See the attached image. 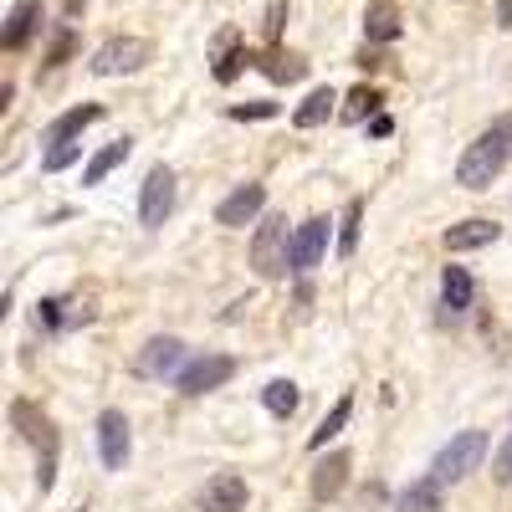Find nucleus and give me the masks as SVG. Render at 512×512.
Here are the masks:
<instances>
[{
    "instance_id": "17",
    "label": "nucleus",
    "mask_w": 512,
    "mask_h": 512,
    "mask_svg": "<svg viewBox=\"0 0 512 512\" xmlns=\"http://www.w3.org/2000/svg\"><path fill=\"white\" fill-rule=\"evenodd\" d=\"M472 272H466V267H446L441 272V303L451 308V313H466V308H472Z\"/></svg>"
},
{
    "instance_id": "30",
    "label": "nucleus",
    "mask_w": 512,
    "mask_h": 512,
    "mask_svg": "<svg viewBox=\"0 0 512 512\" xmlns=\"http://www.w3.org/2000/svg\"><path fill=\"white\" fill-rule=\"evenodd\" d=\"M277 113V103H241V108H231V118H272Z\"/></svg>"
},
{
    "instance_id": "32",
    "label": "nucleus",
    "mask_w": 512,
    "mask_h": 512,
    "mask_svg": "<svg viewBox=\"0 0 512 512\" xmlns=\"http://www.w3.org/2000/svg\"><path fill=\"white\" fill-rule=\"evenodd\" d=\"M67 52H72V36H57V47H52V67H57Z\"/></svg>"
},
{
    "instance_id": "26",
    "label": "nucleus",
    "mask_w": 512,
    "mask_h": 512,
    "mask_svg": "<svg viewBox=\"0 0 512 512\" xmlns=\"http://www.w3.org/2000/svg\"><path fill=\"white\" fill-rule=\"evenodd\" d=\"M374 108H379V93H374V88H354V93L344 98V118H349V123H364Z\"/></svg>"
},
{
    "instance_id": "12",
    "label": "nucleus",
    "mask_w": 512,
    "mask_h": 512,
    "mask_svg": "<svg viewBox=\"0 0 512 512\" xmlns=\"http://www.w3.org/2000/svg\"><path fill=\"white\" fill-rule=\"evenodd\" d=\"M200 507L205 512H246V482L221 472V477H210L205 492H200Z\"/></svg>"
},
{
    "instance_id": "21",
    "label": "nucleus",
    "mask_w": 512,
    "mask_h": 512,
    "mask_svg": "<svg viewBox=\"0 0 512 512\" xmlns=\"http://www.w3.org/2000/svg\"><path fill=\"white\" fill-rule=\"evenodd\" d=\"M349 415H354V400L344 395V400H338V405H333V410L323 415V425H318V431L308 436V446H313V451H323V446H328V441H333V436H338V431H344V425H349Z\"/></svg>"
},
{
    "instance_id": "9",
    "label": "nucleus",
    "mask_w": 512,
    "mask_h": 512,
    "mask_svg": "<svg viewBox=\"0 0 512 512\" xmlns=\"http://www.w3.org/2000/svg\"><path fill=\"white\" fill-rule=\"evenodd\" d=\"M185 369V344L180 338H149L144 354H139V374L149 379H180Z\"/></svg>"
},
{
    "instance_id": "34",
    "label": "nucleus",
    "mask_w": 512,
    "mask_h": 512,
    "mask_svg": "<svg viewBox=\"0 0 512 512\" xmlns=\"http://www.w3.org/2000/svg\"><path fill=\"white\" fill-rule=\"evenodd\" d=\"M492 128H497V134H502V144H507V149H512V118H497V123H492Z\"/></svg>"
},
{
    "instance_id": "31",
    "label": "nucleus",
    "mask_w": 512,
    "mask_h": 512,
    "mask_svg": "<svg viewBox=\"0 0 512 512\" xmlns=\"http://www.w3.org/2000/svg\"><path fill=\"white\" fill-rule=\"evenodd\" d=\"M497 26L512 31V0H497Z\"/></svg>"
},
{
    "instance_id": "16",
    "label": "nucleus",
    "mask_w": 512,
    "mask_h": 512,
    "mask_svg": "<svg viewBox=\"0 0 512 512\" xmlns=\"http://www.w3.org/2000/svg\"><path fill=\"white\" fill-rule=\"evenodd\" d=\"M364 36H369V41H395V36H400V6H395V0H369Z\"/></svg>"
},
{
    "instance_id": "3",
    "label": "nucleus",
    "mask_w": 512,
    "mask_h": 512,
    "mask_svg": "<svg viewBox=\"0 0 512 512\" xmlns=\"http://www.w3.org/2000/svg\"><path fill=\"white\" fill-rule=\"evenodd\" d=\"M11 420L21 425V436L41 451V472H36V482H41V492H47V487L57 482V425H52L47 415H36L26 400L11 405Z\"/></svg>"
},
{
    "instance_id": "25",
    "label": "nucleus",
    "mask_w": 512,
    "mask_h": 512,
    "mask_svg": "<svg viewBox=\"0 0 512 512\" xmlns=\"http://www.w3.org/2000/svg\"><path fill=\"white\" fill-rule=\"evenodd\" d=\"M241 62H246V52L236 47V36L226 31V36H221V62H216V82H236Z\"/></svg>"
},
{
    "instance_id": "6",
    "label": "nucleus",
    "mask_w": 512,
    "mask_h": 512,
    "mask_svg": "<svg viewBox=\"0 0 512 512\" xmlns=\"http://www.w3.org/2000/svg\"><path fill=\"white\" fill-rule=\"evenodd\" d=\"M236 374V359L231 354H200L180 369V395H205V390H221V384Z\"/></svg>"
},
{
    "instance_id": "28",
    "label": "nucleus",
    "mask_w": 512,
    "mask_h": 512,
    "mask_svg": "<svg viewBox=\"0 0 512 512\" xmlns=\"http://www.w3.org/2000/svg\"><path fill=\"white\" fill-rule=\"evenodd\" d=\"M77 154H82V144H77V139H57V144L47 149V159H41V164H47L52 175H57V169H67V164H72Z\"/></svg>"
},
{
    "instance_id": "14",
    "label": "nucleus",
    "mask_w": 512,
    "mask_h": 512,
    "mask_svg": "<svg viewBox=\"0 0 512 512\" xmlns=\"http://www.w3.org/2000/svg\"><path fill=\"white\" fill-rule=\"evenodd\" d=\"M344 482H349V456H344V451H333V456H323V461L313 466V497H318V502L338 497V492H344Z\"/></svg>"
},
{
    "instance_id": "27",
    "label": "nucleus",
    "mask_w": 512,
    "mask_h": 512,
    "mask_svg": "<svg viewBox=\"0 0 512 512\" xmlns=\"http://www.w3.org/2000/svg\"><path fill=\"white\" fill-rule=\"evenodd\" d=\"M359 221H364V205L349 200V210H344V231H338V251H344V256H354V246H359Z\"/></svg>"
},
{
    "instance_id": "1",
    "label": "nucleus",
    "mask_w": 512,
    "mask_h": 512,
    "mask_svg": "<svg viewBox=\"0 0 512 512\" xmlns=\"http://www.w3.org/2000/svg\"><path fill=\"white\" fill-rule=\"evenodd\" d=\"M507 159H512V149L502 144L497 128H487L477 144H466V154H461V164H456V180H461L466 190H487V185L502 175Z\"/></svg>"
},
{
    "instance_id": "19",
    "label": "nucleus",
    "mask_w": 512,
    "mask_h": 512,
    "mask_svg": "<svg viewBox=\"0 0 512 512\" xmlns=\"http://www.w3.org/2000/svg\"><path fill=\"white\" fill-rule=\"evenodd\" d=\"M123 159H128V139H113L108 149H98V154L88 159V169H82V185H103Z\"/></svg>"
},
{
    "instance_id": "10",
    "label": "nucleus",
    "mask_w": 512,
    "mask_h": 512,
    "mask_svg": "<svg viewBox=\"0 0 512 512\" xmlns=\"http://www.w3.org/2000/svg\"><path fill=\"white\" fill-rule=\"evenodd\" d=\"M328 226H333V221H323V216H313V221L297 226V236H292V272H313V267L323 262Z\"/></svg>"
},
{
    "instance_id": "8",
    "label": "nucleus",
    "mask_w": 512,
    "mask_h": 512,
    "mask_svg": "<svg viewBox=\"0 0 512 512\" xmlns=\"http://www.w3.org/2000/svg\"><path fill=\"white\" fill-rule=\"evenodd\" d=\"M98 451H103V466H108V472H123L128 451H134L123 410H103V415H98Z\"/></svg>"
},
{
    "instance_id": "18",
    "label": "nucleus",
    "mask_w": 512,
    "mask_h": 512,
    "mask_svg": "<svg viewBox=\"0 0 512 512\" xmlns=\"http://www.w3.org/2000/svg\"><path fill=\"white\" fill-rule=\"evenodd\" d=\"M98 118H103V108H98V103H82V108H67V113H62V118H57V123L47 128V144H57V139H77L82 128H93Z\"/></svg>"
},
{
    "instance_id": "23",
    "label": "nucleus",
    "mask_w": 512,
    "mask_h": 512,
    "mask_svg": "<svg viewBox=\"0 0 512 512\" xmlns=\"http://www.w3.org/2000/svg\"><path fill=\"white\" fill-rule=\"evenodd\" d=\"M262 405H267L272 415H282V420H287V415L297 410V384H292V379H272L267 390H262Z\"/></svg>"
},
{
    "instance_id": "2",
    "label": "nucleus",
    "mask_w": 512,
    "mask_h": 512,
    "mask_svg": "<svg viewBox=\"0 0 512 512\" xmlns=\"http://www.w3.org/2000/svg\"><path fill=\"white\" fill-rule=\"evenodd\" d=\"M251 267L262 272L267 282L292 272V231H287V216H262L256 241H251Z\"/></svg>"
},
{
    "instance_id": "13",
    "label": "nucleus",
    "mask_w": 512,
    "mask_h": 512,
    "mask_svg": "<svg viewBox=\"0 0 512 512\" xmlns=\"http://www.w3.org/2000/svg\"><path fill=\"white\" fill-rule=\"evenodd\" d=\"M41 26V0H16L11 16H6V31H0V41H6V52H21L31 31Z\"/></svg>"
},
{
    "instance_id": "33",
    "label": "nucleus",
    "mask_w": 512,
    "mask_h": 512,
    "mask_svg": "<svg viewBox=\"0 0 512 512\" xmlns=\"http://www.w3.org/2000/svg\"><path fill=\"white\" fill-rule=\"evenodd\" d=\"M282 16H287V6H272V21H267V36H277V31H282Z\"/></svg>"
},
{
    "instance_id": "20",
    "label": "nucleus",
    "mask_w": 512,
    "mask_h": 512,
    "mask_svg": "<svg viewBox=\"0 0 512 512\" xmlns=\"http://www.w3.org/2000/svg\"><path fill=\"white\" fill-rule=\"evenodd\" d=\"M395 512H441V482H436V477L415 482V487L395 502Z\"/></svg>"
},
{
    "instance_id": "29",
    "label": "nucleus",
    "mask_w": 512,
    "mask_h": 512,
    "mask_svg": "<svg viewBox=\"0 0 512 512\" xmlns=\"http://www.w3.org/2000/svg\"><path fill=\"white\" fill-rule=\"evenodd\" d=\"M492 477H497L502 487L512 482V436H507V441L497 446V456H492Z\"/></svg>"
},
{
    "instance_id": "24",
    "label": "nucleus",
    "mask_w": 512,
    "mask_h": 512,
    "mask_svg": "<svg viewBox=\"0 0 512 512\" xmlns=\"http://www.w3.org/2000/svg\"><path fill=\"white\" fill-rule=\"evenodd\" d=\"M262 72H267V77H277V82H297V77L308 72V62H303V57H292V52H287V57H282V52H272V57L262 62Z\"/></svg>"
},
{
    "instance_id": "15",
    "label": "nucleus",
    "mask_w": 512,
    "mask_h": 512,
    "mask_svg": "<svg viewBox=\"0 0 512 512\" xmlns=\"http://www.w3.org/2000/svg\"><path fill=\"white\" fill-rule=\"evenodd\" d=\"M497 236H502L497 221H461V226L446 231V251H482V246H492Z\"/></svg>"
},
{
    "instance_id": "7",
    "label": "nucleus",
    "mask_w": 512,
    "mask_h": 512,
    "mask_svg": "<svg viewBox=\"0 0 512 512\" xmlns=\"http://www.w3.org/2000/svg\"><path fill=\"white\" fill-rule=\"evenodd\" d=\"M169 210H175V169H149L144 180V195H139V221L144 226H164Z\"/></svg>"
},
{
    "instance_id": "11",
    "label": "nucleus",
    "mask_w": 512,
    "mask_h": 512,
    "mask_svg": "<svg viewBox=\"0 0 512 512\" xmlns=\"http://www.w3.org/2000/svg\"><path fill=\"white\" fill-rule=\"evenodd\" d=\"M262 210H267V190H262V185H241L236 195L221 200L216 221H221V226H251L256 216H262Z\"/></svg>"
},
{
    "instance_id": "4",
    "label": "nucleus",
    "mask_w": 512,
    "mask_h": 512,
    "mask_svg": "<svg viewBox=\"0 0 512 512\" xmlns=\"http://www.w3.org/2000/svg\"><path fill=\"white\" fill-rule=\"evenodd\" d=\"M487 456V436L482 431H461L441 456H436V466H431V477L446 487V482H461L466 472H477V461Z\"/></svg>"
},
{
    "instance_id": "22",
    "label": "nucleus",
    "mask_w": 512,
    "mask_h": 512,
    "mask_svg": "<svg viewBox=\"0 0 512 512\" xmlns=\"http://www.w3.org/2000/svg\"><path fill=\"white\" fill-rule=\"evenodd\" d=\"M333 103H338V98H333V88H313V93H308V103L292 113V123H297V128H318V123L333 113Z\"/></svg>"
},
{
    "instance_id": "5",
    "label": "nucleus",
    "mask_w": 512,
    "mask_h": 512,
    "mask_svg": "<svg viewBox=\"0 0 512 512\" xmlns=\"http://www.w3.org/2000/svg\"><path fill=\"white\" fill-rule=\"evenodd\" d=\"M149 62V41H139V36H118V41H108V47H98L93 52V72L98 77H123V72H139Z\"/></svg>"
}]
</instances>
